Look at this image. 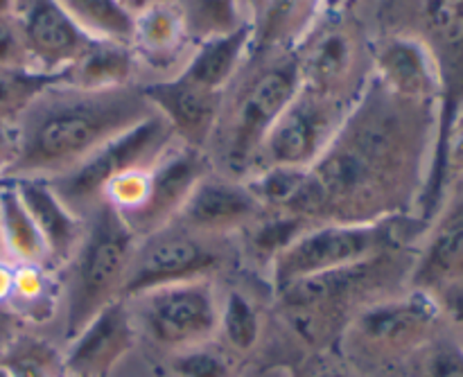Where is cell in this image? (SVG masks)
Wrapping results in <instances>:
<instances>
[{
	"mask_svg": "<svg viewBox=\"0 0 463 377\" xmlns=\"http://www.w3.org/2000/svg\"><path fill=\"white\" fill-rule=\"evenodd\" d=\"M439 107L401 98L373 75L310 167L312 221L366 224L416 215L434 158Z\"/></svg>",
	"mask_w": 463,
	"mask_h": 377,
	"instance_id": "obj_1",
	"label": "cell"
},
{
	"mask_svg": "<svg viewBox=\"0 0 463 377\" xmlns=\"http://www.w3.org/2000/svg\"><path fill=\"white\" fill-rule=\"evenodd\" d=\"M131 301L140 303L145 333L165 351H188L217 337L220 297L211 278L167 285Z\"/></svg>",
	"mask_w": 463,
	"mask_h": 377,
	"instance_id": "obj_12",
	"label": "cell"
},
{
	"mask_svg": "<svg viewBox=\"0 0 463 377\" xmlns=\"http://www.w3.org/2000/svg\"><path fill=\"white\" fill-rule=\"evenodd\" d=\"M301 86L353 104L371 80V39L355 14L321 12L294 45Z\"/></svg>",
	"mask_w": 463,
	"mask_h": 377,
	"instance_id": "obj_8",
	"label": "cell"
},
{
	"mask_svg": "<svg viewBox=\"0 0 463 377\" xmlns=\"http://www.w3.org/2000/svg\"><path fill=\"white\" fill-rule=\"evenodd\" d=\"M226 346L233 353H251L262 339V312L247 292L231 289L220 298V328Z\"/></svg>",
	"mask_w": 463,
	"mask_h": 377,
	"instance_id": "obj_27",
	"label": "cell"
},
{
	"mask_svg": "<svg viewBox=\"0 0 463 377\" xmlns=\"http://www.w3.org/2000/svg\"><path fill=\"white\" fill-rule=\"evenodd\" d=\"M371 75L401 98L441 102V75L423 41L410 34H378L371 39Z\"/></svg>",
	"mask_w": 463,
	"mask_h": 377,
	"instance_id": "obj_17",
	"label": "cell"
},
{
	"mask_svg": "<svg viewBox=\"0 0 463 377\" xmlns=\"http://www.w3.org/2000/svg\"><path fill=\"white\" fill-rule=\"evenodd\" d=\"M5 184V181H0V185H3Z\"/></svg>",
	"mask_w": 463,
	"mask_h": 377,
	"instance_id": "obj_44",
	"label": "cell"
},
{
	"mask_svg": "<svg viewBox=\"0 0 463 377\" xmlns=\"http://www.w3.org/2000/svg\"><path fill=\"white\" fill-rule=\"evenodd\" d=\"M14 152H16L14 122H0V181H7L5 174L14 161Z\"/></svg>",
	"mask_w": 463,
	"mask_h": 377,
	"instance_id": "obj_38",
	"label": "cell"
},
{
	"mask_svg": "<svg viewBox=\"0 0 463 377\" xmlns=\"http://www.w3.org/2000/svg\"><path fill=\"white\" fill-rule=\"evenodd\" d=\"M416 357L420 360V377H463V346L457 339L439 335Z\"/></svg>",
	"mask_w": 463,
	"mask_h": 377,
	"instance_id": "obj_34",
	"label": "cell"
},
{
	"mask_svg": "<svg viewBox=\"0 0 463 377\" xmlns=\"http://www.w3.org/2000/svg\"><path fill=\"white\" fill-rule=\"evenodd\" d=\"M324 0H240L251 27V52L289 50L310 30Z\"/></svg>",
	"mask_w": 463,
	"mask_h": 377,
	"instance_id": "obj_22",
	"label": "cell"
},
{
	"mask_svg": "<svg viewBox=\"0 0 463 377\" xmlns=\"http://www.w3.org/2000/svg\"><path fill=\"white\" fill-rule=\"evenodd\" d=\"M360 0H324L321 12H333V14H355Z\"/></svg>",
	"mask_w": 463,
	"mask_h": 377,
	"instance_id": "obj_40",
	"label": "cell"
},
{
	"mask_svg": "<svg viewBox=\"0 0 463 377\" xmlns=\"http://www.w3.org/2000/svg\"><path fill=\"white\" fill-rule=\"evenodd\" d=\"M262 212L265 211L242 179L213 170L199 181L175 221L194 233L226 240L244 233Z\"/></svg>",
	"mask_w": 463,
	"mask_h": 377,
	"instance_id": "obj_15",
	"label": "cell"
},
{
	"mask_svg": "<svg viewBox=\"0 0 463 377\" xmlns=\"http://www.w3.org/2000/svg\"><path fill=\"white\" fill-rule=\"evenodd\" d=\"M0 260H5V256H3V240H0Z\"/></svg>",
	"mask_w": 463,
	"mask_h": 377,
	"instance_id": "obj_43",
	"label": "cell"
},
{
	"mask_svg": "<svg viewBox=\"0 0 463 377\" xmlns=\"http://www.w3.org/2000/svg\"><path fill=\"white\" fill-rule=\"evenodd\" d=\"M54 81L57 75L36 71H0V122L16 120L27 104Z\"/></svg>",
	"mask_w": 463,
	"mask_h": 377,
	"instance_id": "obj_32",
	"label": "cell"
},
{
	"mask_svg": "<svg viewBox=\"0 0 463 377\" xmlns=\"http://www.w3.org/2000/svg\"><path fill=\"white\" fill-rule=\"evenodd\" d=\"M14 18L23 32L32 63L43 75H57L93 41L75 25L57 0H14Z\"/></svg>",
	"mask_w": 463,
	"mask_h": 377,
	"instance_id": "obj_18",
	"label": "cell"
},
{
	"mask_svg": "<svg viewBox=\"0 0 463 377\" xmlns=\"http://www.w3.org/2000/svg\"><path fill=\"white\" fill-rule=\"evenodd\" d=\"M14 287V265L7 260H0V312L9 307Z\"/></svg>",
	"mask_w": 463,
	"mask_h": 377,
	"instance_id": "obj_39",
	"label": "cell"
},
{
	"mask_svg": "<svg viewBox=\"0 0 463 377\" xmlns=\"http://www.w3.org/2000/svg\"><path fill=\"white\" fill-rule=\"evenodd\" d=\"M172 371L176 377H233V366L226 353L215 351L208 344L175 353Z\"/></svg>",
	"mask_w": 463,
	"mask_h": 377,
	"instance_id": "obj_33",
	"label": "cell"
},
{
	"mask_svg": "<svg viewBox=\"0 0 463 377\" xmlns=\"http://www.w3.org/2000/svg\"><path fill=\"white\" fill-rule=\"evenodd\" d=\"M138 68L131 45L93 39L75 61L57 72V81L75 89H118L136 84Z\"/></svg>",
	"mask_w": 463,
	"mask_h": 377,
	"instance_id": "obj_23",
	"label": "cell"
},
{
	"mask_svg": "<svg viewBox=\"0 0 463 377\" xmlns=\"http://www.w3.org/2000/svg\"><path fill=\"white\" fill-rule=\"evenodd\" d=\"M84 34L99 41L131 43L134 16L118 0H57Z\"/></svg>",
	"mask_w": 463,
	"mask_h": 377,
	"instance_id": "obj_26",
	"label": "cell"
},
{
	"mask_svg": "<svg viewBox=\"0 0 463 377\" xmlns=\"http://www.w3.org/2000/svg\"><path fill=\"white\" fill-rule=\"evenodd\" d=\"M292 377H360L342 357H330L328 353H315L307 362L292 371Z\"/></svg>",
	"mask_w": 463,
	"mask_h": 377,
	"instance_id": "obj_36",
	"label": "cell"
},
{
	"mask_svg": "<svg viewBox=\"0 0 463 377\" xmlns=\"http://www.w3.org/2000/svg\"><path fill=\"white\" fill-rule=\"evenodd\" d=\"M63 364L72 377H109L136 344L134 315L127 298L104 307L75 335Z\"/></svg>",
	"mask_w": 463,
	"mask_h": 377,
	"instance_id": "obj_19",
	"label": "cell"
},
{
	"mask_svg": "<svg viewBox=\"0 0 463 377\" xmlns=\"http://www.w3.org/2000/svg\"><path fill=\"white\" fill-rule=\"evenodd\" d=\"M129 45L138 66L156 75L161 72L158 80H167L184 71L194 50V41L188 34L179 0L152 5L134 16Z\"/></svg>",
	"mask_w": 463,
	"mask_h": 377,
	"instance_id": "obj_20",
	"label": "cell"
},
{
	"mask_svg": "<svg viewBox=\"0 0 463 377\" xmlns=\"http://www.w3.org/2000/svg\"><path fill=\"white\" fill-rule=\"evenodd\" d=\"M0 366L9 377H63L66 364L54 346L32 335L14 337L0 355Z\"/></svg>",
	"mask_w": 463,
	"mask_h": 377,
	"instance_id": "obj_28",
	"label": "cell"
},
{
	"mask_svg": "<svg viewBox=\"0 0 463 377\" xmlns=\"http://www.w3.org/2000/svg\"><path fill=\"white\" fill-rule=\"evenodd\" d=\"M301 89L294 48L251 52L231 81L206 154L213 170L244 179L256 165L267 134Z\"/></svg>",
	"mask_w": 463,
	"mask_h": 377,
	"instance_id": "obj_4",
	"label": "cell"
},
{
	"mask_svg": "<svg viewBox=\"0 0 463 377\" xmlns=\"http://www.w3.org/2000/svg\"><path fill=\"white\" fill-rule=\"evenodd\" d=\"M249 54H251V27L244 23L231 34L213 36L194 43L193 54L181 72L206 89L224 93L240 68L247 63Z\"/></svg>",
	"mask_w": 463,
	"mask_h": 377,
	"instance_id": "obj_24",
	"label": "cell"
},
{
	"mask_svg": "<svg viewBox=\"0 0 463 377\" xmlns=\"http://www.w3.org/2000/svg\"><path fill=\"white\" fill-rule=\"evenodd\" d=\"M118 3H120L122 9H125V12H129L131 16H138L140 12H145V9L152 7V5L170 3V0H118Z\"/></svg>",
	"mask_w": 463,
	"mask_h": 377,
	"instance_id": "obj_41",
	"label": "cell"
},
{
	"mask_svg": "<svg viewBox=\"0 0 463 377\" xmlns=\"http://www.w3.org/2000/svg\"><path fill=\"white\" fill-rule=\"evenodd\" d=\"M14 14V0H0V16H9Z\"/></svg>",
	"mask_w": 463,
	"mask_h": 377,
	"instance_id": "obj_42",
	"label": "cell"
},
{
	"mask_svg": "<svg viewBox=\"0 0 463 377\" xmlns=\"http://www.w3.org/2000/svg\"><path fill=\"white\" fill-rule=\"evenodd\" d=\"M143 93L154 111L170 125L179 143L206 152L220 118L224 93L197 84L184 72L167 80L145 81Z\"/></svg>",
	"mask_w": 463,
	"mask_h": 377,
	"instance_id": "obj_16",
	"label": "cell"
},
{
	"mask_svg": "<svg viewBox=\"0 0 463 377\" xmlns=\"http://www.w3.org/2000/svg\"><path fill=\"white\" fill-rule=\"evenodd\" d=\"M425 229L428 224L416 215L389 217L366 224H312L271 262L274 292L307 276L364 262L389 249L416 247L423 240Z\"/></svg>",
	"mask_w": 463,
	"mask_h": 377,
	"instance_id": "obj_7",
	"label": "cell"
},
{
	"mask_svg": "<svg viewBox=\"0 0 463 377\" xmlns=\"http://www.w3.org/2000/svg\"><path fill=\"white\" fill-rule=\"evenodd\" d=\"M226 260V240L194 233L172 220L163 229L138 240L122 298L131 301L167 285L213 278Z\"/></svg>",
	"mask_w": 463,
	"mask_h": 377,
	"instance_id": "obj_10",
	"label": "cell"
},
{
	"mask_svg": "<svg viewBox=\"0 0 463 377\" xmlns=\"http://www.w3.org/2000/svg\"><path fill=\"white\" fill-rule=\"evenodd\" d=\"M208 172H213L208 154L176 140L154 163L143 206L122 220L129 224L138 240L163 229L179 215L184 203Z\"/></svg>",
	"mask_w": 463,
	"mask_h": 377,
	"instance_id": "obj_13",
	"label": "cell"
},
{
	"mask_svg": "<svg viewBox=\"0 0 463 377\" xmlns=\"http://www.w3.org/2000/svg\"><path fill=\"white\" fill-rule=\"evenodd\" d=\"M12 184L43 238L48 249V267L57 269L66 265L84 238L86 217L77 215L54 193L48 179H14Z\"/></svg>",
	"mask_w": 463,
	"mask_h": 377,
	"instance_id": "obj_21",
	"label": "cell"
},
{
	"mask_svg": "<svg viewBox=\"0 0 463 377\" xmlns=\"http://www.w3.org/2000/svg\"><path fill=\"white\" fill-rule=\"evenodd\" d=\"M434 298H437L439 307H441L443 321H448L455 328V333L459 335V339H463V280L450 285V287L443 289Z\"/></svg>",
	"mask_w": 463,
	"mask_h": 377,
	"instance_id": "obj_37",
	"label": "cell"
},
{
	"mask_svg": "<svg viewBox=\"0 0 463 377\" xmlns=\"http://www.w3.org/2000/svg\"><path fill=\"white\" fill-rule=\"evenodd\" d=\"M353 104L301 86L267 134L253 170L269 165L312 167L333 143Z\"/></svg>",
	"mask_w": 463,
	"mask_h": 377,
	"instance_id": "obj_11",
	"label": "cell"
},
{
	"mask_svg": "<svg viewBox=\"0 0 463 377\" xmlns=\"http://www.w3.org/2000/svg\"><path fill=\"white\" fill-rule=\"evenodd\" d=\"M443 315L432 294L405 289L362 307L337 344V355L357 373L387 371L414 360L441 335Z\"/></svg>",
	"mask_w": 463,
	"mask_h": 377,
	"instance_id": "obj_5",
	"label": "cell"
},
{
	"mask_svg": "<svg viewBox=\"0 0 463 377\" xmlns=\"http://www.w3.org/2000/svg\"><path fill=\"white\" fill-rule=\"evenodd\" d=\"M63 377H72V375H63Z\"/></svg>",
	"mask_w": 463,
	"mask_h": 377,
	"instance_id": "obj_45",
	"label": "cell"
},
{
	"mask_svg": "<svg viewBox=\"0 0 463 377\" xmlns=\"http://www.w3.org/2000/svg\"><path fill=\"white\" fill-rule=\"evenodd\" d=\"M463 280V179L448 184L446 197L419 244L410 289L441 294Z\"/></svg>",
	"mask_w": 463,
	"mask_h": 377,
	"instance_id": "obj_14",
	"label": "cell"
},
{
	"mask_svg": "<svg viewBox=\"0 0 463 377\" xmlns=\"http://www.w3.org/2000/svg\"><path fill=\"white\" fill-rule=\"evenodd\" d=\"M416 247H398L344 269L307 276L274 292L276 310L288 333L310 353L337 351L353 316L378 298L410 287Z\"/></svg>",
	"mask_w": 463,
	"mask_h": 377,
	"instance_id": "obj_3",
	"label": "cell"
},
{
	"mask_svg": "<svg viewBox=\"0 0 463 377\" xmlns=\"http://www.w3.org/2000/svg\"><path fill=\"white\" fill-rule=\"evenodd\" d=\"M0 240L5 260L12 265L48 267V249L43 238L12 181L0 185Z\"/></svg>",
	"mask_w": 463,
	"mask_h": 377,
	"instance_id": "obj_25",
	"label": "cell"
},
{
	"mask_svg": "<svg viewBox=\"0 0 463 377\" xmlns=\"http://www.w3.org/2000/svg\"><path fill=\"white\" fill-rule=\"evenodd\" d=\"M48 267L39 265H14V287L9 307L27 312L32 319H41L52 310V283H50Z\"/></svg>",
	"mask_w": 463,
	"mask_h": 377,
	"instance_id": "obj_31",
	"label": "cell"
},
{
	"mask_svg": "<svg viewBox=\"0 0 463 377\" xmlns=\"http://www.w3.org/2000/svg\"><path fill=\"white\" fill-rule=\"evenodd\" d=\"M176 143L170 125L158 113L145 118L125 134L116 136L107 145L90 154L86 161L68 170L66 174L48 179L54 193L77 212L89 215L104 199V190L125 172L152 167L167 147Z\"/></svg>",
	"mask_w": 463,
	"mask_h": 377,
	"instance_id": "obj_9",
	"label": "cell"
},
{
	"mask_svg": "<svg viewBox=\"0 0 463 377\" xmlns=\"http://www.w3.org/2000/svg\"><path fill=\"white\" fill-rule=\"evenodd\" d=\"M179 5L194 43L213 36L231 34L247 23L240 0H179Z\"/></svg>",
	"mask_w": 463,
	"mask_h": 377,
	"instance_id": "obj_30",
	"label": "cell"
},
{
	"mask_svg": "<svg viewBox=\"0 0 463 377\" xmlns=\"http://www.w3.org/2000/svg\"><path fill=\"white\" fill-rule=\"evenodd\" d=\"M140 84L75 89L50 84L14 120L16 152L5 179H54L154 116Z\"/></svg>",
	"mask_w": 463,
	"mask_h": 377,
	"instance_id": "obj_2",
	"label": "cell"
},
{
	"mask_svg": "<svg viewBox=\"0 0 463 377\" xmlns=\"http://www.w3.org/2000/svg\"><path fill=\"white\" fill-rule=\"evenodd\" d=\"M312 221L306 217L289 215V212H269L265 211L247 231V249L260 262L271 267L283 249H288L303 231H307Z\"/></svg>",
	"mask_w": 463,
	"mask_h": 377,
	"instance_id": "obj_29",
	"label": "cell"
},
{
	"mask_svg": "<svg viewBox=\"0 0 463 377\" xmlns=\"http://www.w3.org/2000/svg\"><path fill=\"white\" fill-rule=\"evenodd\" d=\"M0 71H36L14 14L0 16Z\"/></svg>",
	"mask_w": 463,
	"mask_h": 377,
	"instance_id": "obj_35",
	"label": "cell"
},
{
	"mask_svg": "<svg viewBox=\"0 0 463 377\" xmlns=\"http://www.w3.org/2000/svg\"><path fill=\"white\" fill-rule=\"evenodd\" d=\"M138 238L120 212L99 203L86 217L80 247L66 262V339L120 301Z\"/></svg>",
	"mask_w": 463,
	"mask_h": 377,
	"instance_id": "obj_6",
	"label": "cell"
}]
</instances>
